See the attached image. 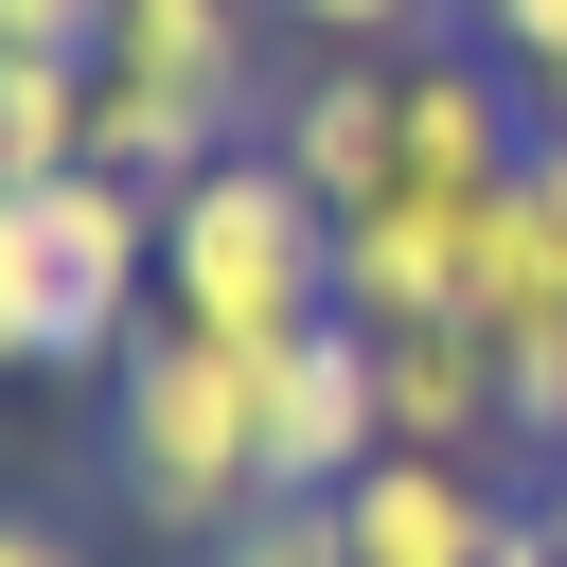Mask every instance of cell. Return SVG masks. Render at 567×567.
Wrapping results in <instances>:
<instances>
[{
    "mask_svg": "<svg viewBox=\"0 0 567 567\" xmlns=\"http://www.w3.org/2000/svg\"><path fill=\"white\" fill-rule=\"evenodd\" d=\"M284 71H301V53H284L266 0H106V53H89V159L142 177V195H177L195 159L266 142Z\"/></svg>",
    "mask_w": 567,
    "mask_h": 567,
    "instance_id": "1",
    "label": "cell"
},
{
    "mask_svg": "<svg viewBox=\"0 0 567 567\" xmlns=\"http://www.w3.org/2000/svg\"><path fill=\"white\" fill-rule=\"evenodd\" d=\"M159 319H177V337H230V354L319 337V319H337V213H319L266 142L195 159V177L159 195Z\"/></svg>",
    "mask_w": 567,
    "mask_h": 567,
    "instance_id": "2",
    "label": "cell"
},
{
    "mask_svg": "<svg viewBox=\"0 0 567 567\" xmlns=\"http://www.w3.org/2000/svg\"><path fill=\"white\" fill-rule=\"evenodd\" d=\"M106 496H124L142 532H177V549H213V532L266 496V390H248L230 337L142 319V337L106 354Z\"/></svg>",
    "mask_w": 567,
    "mask_h": 567,
    "instance_id": "3",
    "label": "cell"
},
{
    "mask_svg": "<svg viewBox=\"0 0 567 567\" xmlns=\"http://www.w3.org/2000/svg\"><path fill=\"white\" fill-rule=\"evenodd\" d=\"M549 124H532V89L478 53V35H425V53H390V195H514V159H532Z\"/></svg>",
    "mask_w": 567,
    "mask_h": 567,
    "instance_id": "4",
    "label": "cell"
},
{
    "mask_svg": "<svg viewBox=\"0 0 567 567\" xmlns=\"http://www.w3.org/2000/svg\"><path fill=\"white\" fill-rule=\"evenodd\" d=\"M337 532H354V567H532L549 549V514H514L496 461H425V443L354 461L337 478Z\"/></svg>",
    "mask_w": 567,
    "mask_h": 567,
    "instance_id": "5",
    "label": "cell"
},
{
    "mask_svg": "<svg viewBox=\"0 0 567 567\" xmlns=\"http://www.w3.org/2000/svg\"><path fill=\"white\" fill-rule=\"evenodd\" d=\"M248 390H266V496H337L354 461H390V390H372V337L354 319L248 354Z\"/></svg>",
    "mask_w": 567,
    "mask_h": 567,
    "instance_id": "6",
    "label": "cell"
},
{
    "mask_svg": "<svg viewBox=\"0 0 567 567\" xmlns=\"http://www.w3.org/2000/svg\"><path fill=\"white\" fill-rule=\"evenodd\" d=\"M478 213H496V195H478ZM478 213H461V195H372V213H337V319H354V337L478 319Z\"/></svg>",
    "mask_w": 567,
    "mask_h": 567,
    "instance_id": "7",
    "label": "cell"
},
{
    "mask_svg": "<svg viewBox=\"0 0 567 567\" xmlns=\"http://www.w3.org/2000/svg\"><path fill=\"white\" fill-rule=\"evenodd\" d=\"M266 159H284L319 213H372V195H390V53H301L284 106H266Z\"/></svg>",
    "mask_w": 567,
    "mask_h": 567,
    "instance_id": "8",
    "label": "cell"
},
{
    "mask_svg": "<svg viewBox=\"0 0 567 567\" xmlns=\"http://www.w3.org/2000/svg\"><path fill=\"white\" fill-rule=\"evenodd\" d=\"M372 390H390V443H425V461H496V443H514L496 319H408V337H372Z\"/></svg>",
    "mask_w": 567,
    "mask_h": 567,
    "instance_id": "9",
    "label": "cell"
},
{
    "mask_svg": "<svg viewBox=\"0 0 567 567\" xmlns=\"http://www.w3.org/2000/svg\"><path fill=\"white\" fill-rule=\"evenodd\" d=\"M478 319H496V354H567V124L478 213Z\"/></svg>",
    "mask_w": 567,
    "mask_h": 567,
    "instance_id": "10",
    "label": "cell"
},
{
    "mask_svg": "<svg viewBox=\"0 0 567 567\" xmlns=\"http://www.w3.org/2000/svg\"><path fill=\"white\" fill-rule=\"evenodd\" d=\"M71 159H89V71L71 53H0V195H35Z\"/></svg>",
    "mask_w": 567,
    "mask_h": 567,
    "instance_id": "11",
    "label": "cell"
},
{
    "mask_svg": "<svg viewBox=\"0 0 567 567\" xmlns=\"http://www.w3.org/2000/svg\"><path fill=\"white\" fill-rule=\"evenodd\" d=\"M284 18V53H425V35H461L443 0H266Z\"/></svg>",
    "mask_w": 567,
    "mask_h": 567,
    "instance_id": "12",
    "label": "cell"
},
{
    "mask_svg": "<svg viewBox=\"0 0 567 567\" xmlns=\"http://www.w3.org/2000/svg\"><path fill=\"white\" fill-rule=\"evenodd\" d=\"M213 567H354V532H337V496H248L213 532Z\"/></svg>",
    "mask_w": 567,
    "mask_h": 567,
    "instance_id": "13",
    "label": "cell"
},
{
    "mask_svg": "<svg viewBox=\"0 0 567 567\" xmlns=\"http://www.w3.org/2000/svg\"><path fill=\"white\" fill-rule=\"evenodd\" d=\"M461 35H478L514 89H532V124H567V0H478Z\"/></svg>",
    "mask_w": 567,
    "mask_h": 567,
    "instance_id": "14",
    "label": "cell"
},
{
    "mask_svg": "<svg viewBox=\"0 0 567 567\" xmlns=\"http://www.w3.org/2000/svg\"><path fill=\"white\" fill-rule=\"evenodd\" d=\"M0 372H71L53 284H35V213H18V195H0Z\"/></svg>",
    "mask_w": 567,
    "mask_h": 567,
    "instance_id": "15",
    "label": "cell"
},
{
    "mask_svg": "<svg viewBox=\"0 0 567 567\" xmlns=\"http://www.w3.org/2000/svg\"><path fill=\"white\" fill-rule=\"evenodd\" d=\"M0 53H71L89 71L106 53V0H0Z\"/></svg>",
    "mask_w": 567,
    "mask_h": 567,
    "instance_id": "16",
    "label": "cell"
},
{
    "mask_svg": "<svg viewBox=\"0 0 567 567\" xmlns=\"http://www.w3.org/2000/svg\"><path fill=\"white\" fill-rule=\"evenodd\" d=\"M0 567H89V532H71V514H18V496H0Z\"/></svg>",
    "mask_w": 567,
    "mask_h": 567,
    "instance_id": "17",
    "label": "cell"
},
{
    "mask_svg": "<svg viewBox=\"0 0 567 567\" xmlns=\"http://www.w3.org/2000/svg\"><path fill=\"white\" fill-rule=\"evenodd\" d=\"M532 567H567V514H549V549H532Z\"/></svg>",
    "mask_w": 567,
    "mask_h": 567,
    "instance_id": "18",
    "label": "cell"
},
{
    "mask_svg": "<svg viewBox=\"0 0 567 567\" xmlns=\"http://www.w3.org/2000/svg\"><path fill=\"white\" fill-rule=\"evenodd\" d=\"M443 18H478V0H443Z\"/></svg>",
    "mask_w": 567,
    "mask_h": 567,
    "instance_id": "19",
    "label": "cell"
},
{
    "mask_svg": "<svg viewBox=\"0 0 567 567\" xmlns=\"http://www.w3.org/2000/svg\"><path fill=\"white\" fill-rule=\"evenodd\" d=\"M549 514H567V478H549Z\"/></svg>",
    "mask_w": 567,
    "mask_h": 567,
    "instance_id": "20",
    "label": "cell"
}]
</instances>
